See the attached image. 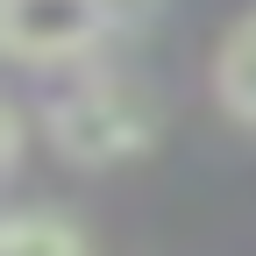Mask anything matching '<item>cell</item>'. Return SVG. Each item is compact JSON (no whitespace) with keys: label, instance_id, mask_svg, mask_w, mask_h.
I'll use <instances>...</instances> for the list:
<instances>
[{"label":"cell","instance_id":"6da1fadb","mask_svg":"<svg viewBox=\"0 0 256 256\" xmlns=\"http://www.w3.org/2000/svg\"><path fill=\"white\" fill-rule=\"evenodd\" d=\"M36 136L72 171L136 164L156 142V92L128 72H107V64H72L36 100Z\"/></svg>","mask_w":256,"mask_h":256},{"label":"cell","instance_id":"7a4b0ae2","mask_svg":"<svg viewBox=\"0 0 256 256\" xmlns=\"http://www.w3.org/2000/svg\"><path fill=\"white\" fill-rule=\"evenodd\" d=\"M128 22H136V0H0V43L14 64H36V72L92 64V50Z\"/></svg>","mask_w":256,"mask_h":256},{"label":"cell","instance_id":"3957f363","mask_svg":"<svg viewBox=\"0 0 256 256\" xmlns=\"http://www.w3.org/2000/svg\"><path fill=\"white\" fill-rule=\"evenodd\" d=\"M206 78H214L220 114H228V121H242V128H256V8H249V14H235L228 28H220Z\"/></svg>","mask_w":256,"mask_h":256},{"label":"cell","instance_id":"277c9868","mask_svg":"<svg viewBox=\"0 0 256 256\" xmlns=\"http://www.w3.org/2000/svg\"><path fill=\"white\" fill-rule=\"evenodd\" d=\"M0 256H92V235L64 206L28 200V206H14L0 220Z\"/></svg>","mask_w":256,"mask_h":256},{"label":"cell","instance_id":"5b68a950","mask_svg":"<svg viewBox=\"0 0 256 256\" xmlns=\"http://www.w3.org/2000/svg\"><path fill=\"white\" fill-rule=\"evenodd\" d=\"M0 164H22V107H8V114H0Z\"/></svg>","mask_w":256,"mask_h":256}]
</instances>
